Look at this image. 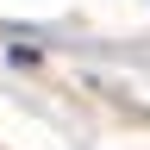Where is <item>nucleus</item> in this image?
I'll return each instance as SVG.
<instances>
[]
</instances>
